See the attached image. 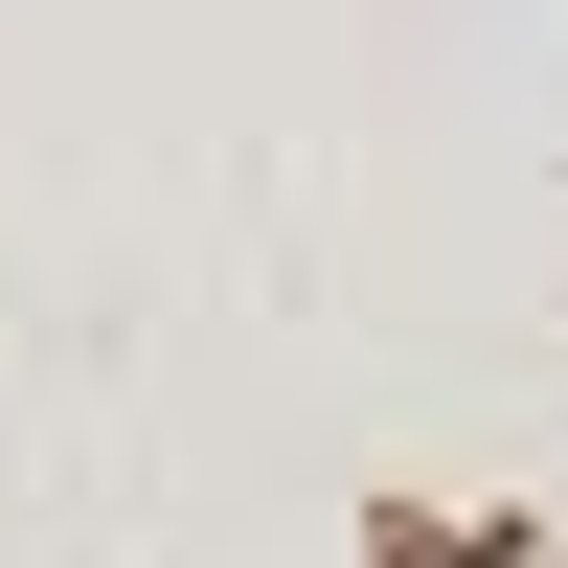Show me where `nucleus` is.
<instances>
[]
</instances>
